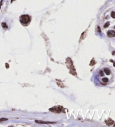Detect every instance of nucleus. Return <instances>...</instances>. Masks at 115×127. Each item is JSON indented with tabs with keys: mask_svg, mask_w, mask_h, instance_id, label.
<instances>
[{
	"mask_svg": "<svg viewBox=\"0 0 115 127\" xmlns=\"http://www.w3.org/2000/svg\"><path fill=\"white\" fill-rule=\"evenodd\" d=\"M66 64L67 65V67L70 69V73H71L72 75L76 76L77 74L76 73V69H75L74 65H73L72 61L70 58H67L66 61Z\"/></svg>",
	"mask_w": 115,
	"mask_h": 127,
	"instance_id": "obj_1",
	"label": "nucleus"
},
{
	"mask_svg": "<svg viewBox=\"0 0 115 127\" xmlns=\"http://www.w3.org/2000/svg\"><path fill=\"white\" fill-rule=\"evenodd\" d=\"M31 20L30 17L28 15H23L20 17V21L23 25H27Z\"/></svg>",
	"mask_w": 115,
	"mask_h": 127,
	"instance_id": "obj_2",
	"label": "nucleus"
},
{
	"mask_svg": "<svg viewBox=\"0 0 115 127\" xmlns=\"http://www.w3.org/2000/svg\"><path fill=\"white\" fill-rule=\"evenodd\" d=\"M50 110L51 111H52V112H54L56 113H59L63 111V108L60 106H54V108H50Z\"/></svg>",
	"mask_w": 115,
	"mask_h": 127,
	"instance_id": "obj_3",
	"label": "nucleus"
},
{
	"mask_svg": "<svg viewBox=\"0 0 115 127\" xmlns=\"http://www.w3.org/2000/svg\"><path fill=\"white\" fill-rule=\"evenodd\" d=\"M35 122L38 124H56V122H43V121H38V120H36Z\"/></svg>",
	"mask_w": 115,
	"mask_h": 127,
	"instance_id": "obj_4",
	"label": "nucleus"
},
{
	"mask_svg": "<svg viewBox=\"0 0 115 127\" xmlns=\"http://www.w3.org/2000/svg\"><path fill=\"white\" fill-rule=\"evenodd\" d=\"M107 35L109 37H115V31H114V30H109L107 32Z\"/></svg>",
	"mask_w": 115,
	"mask_h": 127,
	"instance_id": "obj_5",
	"label": "nucleus"
},
{
	"mask_svg": "<svg viewBox=\"0 0 115 127\" xmlns=\"http://www.w3.org/2000/svg\"><path fill=\"white\" fill-rule=\"evenodd\" d=\"M105 123H106V124L107 125V126H111V125H112L114 124V122L113 121V120L111 119H108V120H106Z\"/></svg>",
	"mask_w": 115,
	"mask_h": 127,
	"instance_id": "obj_6",
	"label": "nucleus"
},
{
	"mask_svg": "<svg viewBox=\"0 0 115 127\" xmlns=\"http://www.w3.org/2000/svg\"><path fill=\"white\" fill-rule=\"evenodd\" d=\"M104 71H105V73L107 74V75H110L111 74V71L109 68H105V69H104Z\"/></svg>",
	"mask_w": 115,
	"mask_h": 127,
	"instance_id": "obj_7",
	"label": "nucleus"
},
{
	"mask_svg": "<svg viewBox=\"0 0 115 127\" xmlns=\"http://www.w3.org/2000/svg\"><path fill=\"white\" fill-rule=\"evenodd\" d=\"M108 78H107V77H104L103 78H102V81L103 83H105V84H106V83H107L108 82Z\"/></svg>",
	"mask_w": 115,
	"mask_h": 127,
	"instance_id": "obj_8",
	"label": "nucleus"
},
{
	"mask_svg": "<svg viewBox=\"0 0 115 127\" xmlns=\"http://www.w3.org/2000/svg\"><path fill=\"white\" fill-rule=\"evenodd\" d=\"M95 64H96V61H94V59H93V60L91 61V62H90V65H91V66H92V65H94Z\"/></svg>",
	"mask_w": 115,
	"mask_h": 127,
	"instance_id": "obj_9",
	"label": "nucleus"
},
{
	"mask_svg": "<svg viewBox=\"0 0 115 127\" xmlns=\"http://www.w3.org/2000/svg\"><path fill=\"white\" fill-rule=\"evenodd\" d=\"M2 27L3 28H4V29H7V26L5 23H2Z\"/></svg>",
	"mask_w": 115,
	"mask_h": 127,
	"instance_id": "obj_10",
	"label": "nucleus"
},
{
	"mask_svg": "<svg viewBox=\"0 0 115 127\" xmlns=\"http://www.w3.org/2000/svg\"><path fill=\"white\" fill-rule=\"evenodd\" d=\"M111 16H112V18H114V19L115 18V12L112 11L111 12Z\"/></svg>",
	"mask_w": 115,
	"mask_h": 127,
	"instance_id": "obj_11",
	"label": "nucleus"
},
{
	"mask_svg": "<svg viewBox=\"0 0 115 127\" xmlns=\"http://www.w3.org/2000/svg\"><path fill=\"white\" fill-rule=\"evenodd\" d=\"M109 25H110V23H109V22H107V23H106L105 25H104V28H107Z\"/></svg>",
	"mask_w": 115,
	"mask_h": 127,
	"instance_id": "obj_12",
	"label": "nucleus"
},
{
	"mask_svg": "<svg viewBox=\"0 0 115 127\" xmlns=\"http://www.w3.org/2000/svg\"><path fill=\"white\" fill-rule=\"evenodd\" d=\"M7 119H6V118H2V119H0V122H2V121H6V120H7Z\"/></svg>",
	"mask_w": 115,
	"mask_h": 127,
	"instance_id": "obj_13",
	"label": "nucleus"
},
{
	"mask_svg": "<svg viewBox=\"0 0 115 127\" xmlns=\"http://www.w3.org/2000/svg\"><path fill=\"white\" fill-rule=\"evenodd\" d=\"M99 73H100V74H101V76H104V74H103V71H100V72H99Z\"/></svg>",
	"mask_w": 115,
	"mask_h": 127,
	"instance_id": "obj_14",
	"label": "nucleus"
},
{
	"mask_svg": "<svg viewBox=\"0 0 115 127\" xmlns=\"http://www.w3.org/2000/svg\"><path fill=\"white\" fill-rule=\"evenodd\" d=\"M6 65H7V66H6V68H8V67H9V65H8V64L7 65V63H6Z\"/></svg>",
	"mask_w": 115,
	"mask_h": 127,
	"instance_id": "obj_15",
	"label": "nucleus"
},
{
	"mask_svg": "<svg viewBox=\"0 0 115 127\" xmlns=\"http://www.w3.org/2000/svg\"><path fill=\"white\" fill-rule=\"evenodd\" d=\"M112 54H113V55H114V54H115V52H113Z\"/></svg>",
	"mask_w": 115,
	"mask_h": 127,
	"instance_id": "obj_16",
	"label": "nucleus"
},
{
	"mask_svg": "<svg viewBox=\"0 0 115 127\" xmlns=\"http://www.w3.org/2000/svg\"><path fill=\"white\" fill-rule=\"evenodd\" d=\"M113 63H114V66L115 67V62H112Z\"/></svg>",
	"mask_w": 115,
	"mask_h": 127,
	"instance_id": "obj_17",
	"label": "nucleus"
},
{
	"mask_svg": "<svg viewBox=\"0 0 115 127\" xmlns=\"http://www.w3.org/2000/svg\"><path fill=\"white\" fill-rule=\"evenodd\" d=\"M14 1H15V0H11V2H12Z\"/></svg>",
	"mask_w": 115,
	"mask_h": 127,
	"instance_id": "obj_18",
	"label": "nucleus"
},
{
	"mask_svg": "<svg viewBox=\"0 0 115 127\" xmlns=\"http://www.w3.org/2000/svg\"><path fill=\"white\" fill-rule=\"evenodd\" d=\"M114 127H115V125H114Z\"/></svg>",
	"mask_w": 115,
	"mask_h": 127,
	"instance_id": "obj_19",
	"label": "nucleus"
},
{
	"mask_svg": "<svg viewBox=\"0 0 115 127\" xmlns=\"http://www.w3.org/2000/svg\"></svg>",
	"mask_w": 115,
	"mask_h": 127,
	"instance_id": "obj_20",
	"label": "nucleus"
}]
</instances>
